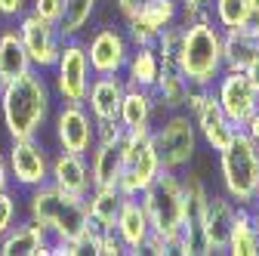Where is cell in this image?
<instances>
[{
	"mask_svg": "<svg viewBox=\"0 0 259 256\" xmlns=\"http://www.w3.org/2000/svg\"><path fill=\"white\" fill-rule=\"evenodd\" d=\"M56 93L50 87L47 71L28 68L25 74L7 80L4 96H0V120L10 139H31L40 136L50 123Z\"/></svg>",
	"mask_w": 259,
	"mask_h": 256,
	"instance_id": "1",
	"label": "cell"
},
{
	"mask_svg": "<svg viewBox=\"0 0 259 256\" xmlns=\"http://www.w3.org/2000/svg\"><path fill=\"white\" fill-rule=\"evenodd\" d=\"M22 210H25L28 219L40 222V226L50 232V238H56V241H80L83 244V235L93 226L83 198L68 195V191L56 188L53 182L28 188Z\"/></svg>",
	"mask_w": 259,
	"mask_h": 256,
	"instance_id": "2",
	"label": "cell"
},
{
	"mask_svg": "<svg viewBox=\"0 0 259 256\" xmlns=\"http://www.w3.org/2000/svg\"><path fill=\"white\" fill-rule=\"evenodd\" d=\"M179 47V71L191 87H213L222 74V28L216 22L182 25Z\"/></svg>",
	"mask_w": 259,
	"mask_h": 256,
	"instance_id": "3",
	"label": "cell"
},
{
	"mask_svg": "<svg viewBox=\"0 0 259 256\" xmlns=\"http://www.w3.org/2000/svg\"><path fill=\"white\" fill-rule=\"evenodd\" d=\"M219 182L238 207H253L259 201V145L241 130L219 151Z\"/></svg>",
	"mask_w": 259,
	"mask_h": 256,
	"instance_id": "4",
	"label": "cell"
},
{
	"mask_svg": "<svg viewBox=\"0 0 259 256\" xmlns=\"http://www.w3.org/2000/svg\"><path fill=\"white\" fill-rule=\"evenodd\" d=\"M151 145L157 151L160 167L173 170V173H182L194 161L198 145H201V136H198V126H194L191 114L182 108V111H167V117L154 120Z\"/></svg>",
	"mask_w": 259,
	"mask_h": 256,
	"instance_id": "5",
	"label": "cell"
},
{
	"mask_svg": "<svg viewBox=\"0 0 259 256\" xmlns=\"http://www.w3.org/2000/svg\"><path fill=\"white\" fill-rule=\"evenodd\" d=\"M148 222H151V232L164 235L170 241L179 238L182 232V219H185V201H182V176L173 170H164L154 176V182L139 195Z\"/></svg>",
	"mask_w": 259,
	"mask_h": 256,
	"instance_id": "6",
	"label": "cell"
},
{
	"mask_svg": "<svg viewBox=\"0 0 259 256\" xmlns=\"http://www.w3.org/2000/svg\"><path fill=\"white\" fill-rule=\"evenodd\" d=\"M47 74H50V87H53L59 102H83L87 90H90V80H93V68H90L83 40L80 37L62 40L59 59Z\"/></svg>",
	"mask_w": 259,
	"mask_h": 256,
	"instance_id": "7",
	"label": "cell"
},
{
	"mask_svg": "<svg viewBox=\"0 0 259 256\" xmlns=\"http://www.w3.org/2000/svg\"><path fill=\"white\" fill-rule=\"evenodd\" d=\"M185 111L191 114L194 126H198L201 142H207V148L216 151V154L238 136V126L229 120V114H225L222 105L216 102L213 87H188Z\"/></svg>",
	"mask_w": 259,
	"mask_h": 256,
	"instance_id": "8",
	"label": "cell"
},
{
	"mask_svg": "<svg viewBox=\"0 0 259 256\" xmlns=\"http://www.w3.org/2000/svg\"><path fill=\"white\" fill-rule=\"evenodd\" d=\"M157 173H160V161H157V151L151 145V133H130L126 130L123 173L117 179V188L126 198H139L142 191L154 182Z\"/></svg>",
	"mask_w": 259,
	"mask_h": 256,
	"instance_id": "9",
	"label": "cell"
},
{
	"mask_svg": "<svg viewBox=\"0 0 259 256\" xmlns=\"http://www.w3.org/2000/svg\"><path fill=\"white\" fill-rule=\"evenodd\" d=\"M50 126H53L56 148L62 151L90 154L96 145V120L83 102H62L50 114Z\"/></svg>",
	"mask_w": 259,
	"mask_h": 256,
	"instance_id": "10",
	"label": "cell"
},
{
	"mask_svg": "<svg viewBox=\"0 0 259 256\" xmlns=\"http://www.w3.org/2000/svg\"><path fill=\"white\" fill-rule=\"evenodd\" d=\"M13 25H16V31H19L25 50H28L31 65H34L37 71H50V68L56 65L59 50H62V40H65V37L59 34L56 22H47V19H40L37 13L25 10Z\"/></svg>",
	"mask_w": 259,
	"mask_h": 256,
	"instance_id": "11",
	"label": "cell"
},
{
	"mask_svg": "<svg viewBox=\"0 0 259 256\" xmlns=\"http://www.w3.org/2000/svg\"><path fill=\"white\" fill-rule=\"evenodd\" d=\"M50 157L53 154L44 148V142L37 136H31V139H10L7 164H10L13 185L28 191V188H37V185L50 182Z\"/></svg>",
	"mask_w": 259,
	"mask_h": 256,
	"instance_id": "12",
	"label": "cell"
},
{
	"mask_svg": "<svg viewBox=\"0 0 259 256\" xmlns=\"http://www.w3.org/2000/svg\"><path fill=\"white\" fill-rule=\"evenodd\" d=\"M83 47H87V59H90L93 74H120L126 65L130 50H133L126 34H123V28H114V25H99L83 40Z\"/></svg>",
	"mask_w": 259,
	"mask_h": 256,
	"instance_id": "13",
	"label": "cell"
},
{
	"mask_svg": "<svg viewBox=\"0 0 259 256\" xmlns=\"http://www.w3.org/2000/svg\"><path fill=\"white\" fill-rule=\"evenodd\" d=\"M216 102L222 105V111L229 114V120L241 130V123L259 108V96L247 77V71H235V68H222V74L213 83Z\"/></svg>",
	"mask_w": 259,
	"mask_h": 256,
	"instance_id": "14",
	"label": "cell"
},
{
	"mask_svg": "<svg viewBox=\"0 0 259 256\" xmlns=\"http://www.w3.org/2000/svg\"><path fill=\"white\" fill-rule=\"evenodd\" d=\"M50 182L62 191H68L74 198H87L93 179H90V161L87 154H74V151H56L50 157Z\"/></svg>",
	"mask_w": 259,
	"mask_h": 256,
	"instance_id": "15",
	"label": "cell"
},
{
	"mask_svg": "<svg viewBox=\"0 0 259 256\" xmlns=\"http://www.w3.org/2000/svg\"><path fill=\"white\" fill-rule=\"evenodd\" d=\"M123 93H126L123 74H93L83 105L93 114V120H117Z\"/></svg>",
	"mask_w": 259,
	"mask_h": 256,
	"instance_id": "16",
	"label": "cell"
},
{
	"mask_svg": "<svg viewBox=\"0 0 259 256\" xmlns=\"http://www.w3.org/2000/svg\"><path fill=\"white\" fill-rule=\"evenodd\" d=\"M53 238L34 219H19L16 226L0 238V256H50Z\"/></svg>",
	"mask_w": 259,
	"mask_h": 256,
	"instance_id": "17",
	"label": "cell"
},
{
	"mask_svg": "<svg viewBox=\"0 0 259 256\" xmlns=\"http://www.w3.org/2000/svg\"><path fill=\"white\" fill-rule=\"evenodd\" d=\"M235 216H238V204L225 195V191H216V195L207 198L204 207V235L210 244V253H225V244H229V232L235 226Z\"/></svg>",
	"mask_w": 259,
	"mask_h": 256,
	"instance_id": "18",
	"label": "cell"
},
{
	"mask_svg": "<svg viewBox=\"0 0 259 256\" xmlns=\"http://www.w3.org/2000/svg\"><path fill=\"white\" fill-rule=\"evenodd\" d=\"M114 235L120 238L126 253H133V256L145 253V241L151 235V222H148V213H145L139 198H123L117 222H114Z\"/></svg>",
	"mask_w": 259,
	"mask_h": 256,
	"instance_id": "19",
	"label": "cell"
},
{
	"mask_svg": "<svg viewBox=\"0 0 259 256\" xmlns=\"http://www.w3.org/2000/svg\"><path fill=\"white\" fill-rule=\"evenodd\" d=\"M157 114H164V111H160V105H157L151 90L126 87L123 102H120V114H117L123 130H130V133H151Z\"/></svg>",
	"mask_w": 259,
	"mask_h": 256,
	"instance_id": "20",
	"label": "cell"
},
{
	"mask_svg": "<svg viewBox=\"0 0 259 256\" xmlns=\"http://www.w3.org/2000/svg\"><path fill=\"white\" fill-rule=\"evenodd\" d=\"M123 142H96L93 151L87 154L90 161V179L93 185H117L120 173H123Z\"/></svg>",
	"mask_w": 259,
	"mask_h": 256,
	"instance_id": "21",
	"label": "cell"
},
{
	"mask_svg": "<svg viewBox=\"0 0 259 256\" xmlns=\"http://www.w3.org/2000/svg\"><path fill=\"white\" fill-rule=\"evenodd\" d=\"M188 87L191 83L185 80V74L179 71L176 62H160V71H157V80H154L151 93H154L160 111H182Z\"/></svg>",
	"mask_w": 259,
	"mask_h": 256,
	"instance_id": "22",
	"label": "cell"
},
{
	"mask_svg": "<svg viewBox=\"0 0 259 256\" xmlns=\"http://www.w3.org/2000/svg\"><path fill=\"white\" fill-rule=\"evenodd\" d=\"M259 56V37L247 28H225L222 31V68L244 71Z\"/></svg>",
	"mask_w": 259,
	"mask_h": 256,
	"instance_id": "23",
	"label": "cell"
},
{
	"mask_svg": "<svg viewBox=\"0 0 259 256\" xmlns=\"http://www.w3.org/2000/svg\"><path fill=\"white\" fill-rule=\"evenodd\" d=\"M123 198H126V195H123L117 185H93L90 195L83 198V204H87L90 219H93L99 229H114Z\"/></svg>",
	"mask_w": 259,
	"mask_h": 256,
	"instance_id": "24",
	"label": "cell"
},
{
	"mask_svg": "<svg viewBox=\"0 0 259 256\" xmlns=\"http://www.w3.org/2000/svg\"><path fill=\"white\" fill-rule=\"evenodd\" d=\"M157 71H160V59L154 53V47H133L126 56V65H123V80L126 87H142V90H151L154 80H157Z\"/></svg>",
	"mask_w": 259,
	"mask_h": 256,
	"instance_id": "25",
	"label": "cell"
},
{
	"mask_svg": "<svg viewBox=\"0 0 259 256\" xmlns=\"http://www.w3.org/2000/svg\"><path fill=\"white\" fill-rule=\"evenodd\" d=\"M28 68H34V65H31L28 50L19 37L16 25L10 22V28H0V74H4V80H13V77L25 74Z\"/></svg>",
	"mask_w": 259,
	"mask_h": 256,
	"instance_id": "26",
	"label": "cell"
},
{
	"mask_svg": "<svg viewBox=\"0 0 259 256\" xmlns=\"http://www.w3.org/2000/svg\"><path fill=\"white\" fill-rule=\"evenodd\" d=\"M96 10H99V0H62V13H59V34L68 37H80L90 28V22L96 19Z\"/></svg>",
	"mask_w": 259,
	"mask_h": 256,
	"instance_id": "27",
	"label": "cell"
},
{
	"mask_svg": "<svg viewBox=\"0 0 259 256\" xmlns=\"http://www.w3.org/2000/svg\"><path fill=\"white\" fill-rule=\"evenodd\" d=\"M225 253H232V256H259V232L253 226L250 207H238V216H235V226L229 232Z\"/></svg>",
	"mask_w": 259,
	"mask_h": 256,
	"instance_id": "28",
	"label": "cell"
},
{
	"mask_svg": "<svg viewBox=\"0 0 259 256\" xmlns=\"http://www.w3.org/2000/svg\"><path fill=\"white\" fill-rule=\"evenodd\" d=\"M136 16L145 25H151L154 31H160V28L179 22V0H145Z\"/></svg>",
	"mask_w": 259,
	"mask_h": 256,
	"instance_id": "29",
	"label": "cell"
},
{
	"mask_svg": "<svg viewBox=\"0 0 259 256\" xmlns=\"http://www.w3.org/2000/svg\"><path fill=\"white\" fill-rule=\"evenodd\" d=\"M213 10V22L225 31V28H241L247 22L250 13V0H210Z\"/></svg>",
	"mask_w": 259,
	"mask_h": 256,
	"instance_id": "30",
	"label": "cell"
},
{
	"mask_svg": "<svg viewBox=\"0 0 259 256\" xmlns=\"http://www.w3.org/2000/svg\"><path fill=\"white\" fill-rule=\"evenodd\" d=\"M182 34H185V28L179 22L167 25V28H160V34L154 40V53L160 62H176L179 65V47H182Z\"/></svg>",
	"mask_w": 259,
	"mask_h": 256,
	"instance_id": "31",
	"label": "cell"
},
{
	"mask_svg": "<svg viewBox=\"0 0 259 256\" xmlns=\"http://www.w3.org/2000/svg\"><path fill=\"white\" fill-rule=\"evenodd\" d=\"M19 216H22V204H19V198L13 195V188H10V191H4V195H0V238H4V235L16 226Z\"/></svg>",
	"mask_w": 259,
	"mask_h": 256,
	"instance_id": "32",
	"label": "cell"
},
{
	"mask_svg": "<svg viewBox=\"0 0 259 256\" xmlns=\"http://www.w3.org/2000/svg\"><path fill=\"white\" fill-rule=\"evenodd\" d=\"M198 22H213L210 4H182L179 0V25H198Z\"/></svg>",
	"mask_w": 259,
	"mask_h": 256,
	"instance_id": "33",
	"label": "cell"
},
{
	"mask_svg": "<svg viewBox=\"0 0 259 256\" xmlns=\"http://www.w3.org/2000/svg\"><path fill=\"white\" fill-rule=\"evenodd\" d=\"M90 253H96V256H123L126 250H123L120 238L114 235V229H102V232H99V241L93 244Z\"/></svg>",
	"mask_w": 259,
	"mask_h": 256,
	"instance_id": "34",
	"label": "cell"
},
{
	"mask_svg": "<svg viewBox=\"0 0 259 256\" xmlns=\"http://www.w3.org/2000/svg\"><path fill=\"white\" fill-rule=\"evenodd\" d=\"M126 136V130L120 126V120H96V142H120Z\"/></svg>",
	"mask_w": 259,
	"mask_h": 256,
	"instance_id": "35",
	"label": "cell"
},
{
	"mask_svg": "<svg viewBox=\"0 0 259 256\" xmlns=\"http://www.w3.org/2000/svg\"><path fill=\"white\" fill-rule=\"evenodd\" d=\"M28 10H31V13H37V16L47 19V22H59L62 0H28Z\"/></svg>",
	"mask_w": 259,
	"mask_h": 256,
	"instance_id": "36",
	"label": "cell"
},
{
	"mask_svg": "<svg viewBox=\"0 0 259 256\" xmlns=\"http://www.w3.org/2000/svg\"><path fill=\"white\" fill-rule=\"evenodd\" d=\"M145 253H154V256H170V253H176V241H170V238H164V235L151 232V235H148V241H145Z\"/></svg>",
	"mask_w": 259,
	"mask_h": 256,
	"instance_id": "37",
	"label": "cell"
},
{
	"mask_svg": "<svg viewBox=\"0 0 259 256\" xmlns=\"http://www.w3.org/2000/svg\"><path fill=\"white\" fill-rule=\"evenodd\" d=\"M28 10V0H0V22H16Z\"/></svg>",
	"mask_w": 259,
	"mask_h": 256,
	"instance_id": "38",
	"label": "cell"
},
{
	"mask_svg": "<svg viewBox=\"0 0 259 256\" xmlns=\"http://www.w3.org/2000/svg\"><path fill=\"white\" fill-rule=\"evenodd\" d=\"M241 133H244L247 139H253V142L259 145V108H256V111H253V114H250V117H247L244 123H241Z\"/></svg>",
	"mask_w": 259,
	"mask_h": 256,
	"instance_id": "39",
	"label": "cell"
},
{
	"mask_svg": "<svg viewBox=\"0 0 259 256\" xmlns=\"http://www.w3.org/2000/svg\"><path fill=\"white\" fill-rule=\"evenodd\" d=\"M142 4H145V0H114V7H117L120 19H130V16H136V13L142 10Z\"/></svg>",
	"mask_w": 259,
	"mask_h": 256,
	"instance_id": "40",
	"label": "cell"
},
{
	"mask_svg": "<svg viewBox=\"0 0 259 256\" xmlns=\"http://www.w3.org/2000/svg\"><path fill=\"white\" fill-rule=\"evenodd\" d=\"M13 188V176H10V164H7V154L0 151V195L4 191H10Z\"/></svg>",
	"mask_w": 259,
	"mask_h": 256,
	"instance_id": "41",
	"label": "cell"
},
{
	"mask_svg": "<svg viewBox=\"0 0 259 256\" xmlns=\"http://www.w3.org/2000/svg\"><path fill=\"white\" fill-rule=\"evenodd\" d=\"M241 28H247L250 34H256V37H259V7H250V13H247V22H244Z\"/></svg>",
	"mask_w": 259,
	"mask_h": 256,
	"instance_id": "42",
	"label": "cell"
},
{
	"mask_svg": "<svg viewBox=\"0 0 259 256\" xmlns=\"http://www.w3.org/2000/svg\"><path fill=\"white\" fill-rule=\"evenodd\" d=\"M247 71V77H250V83H253V90H256V96H259V56L250 62V65L244 68Z\"/></svg>",
	"mask_w": 259,
	"mask_h": 256,
	"instance_id": "43",
	"label": "cell"
},
{
	"mask_svg": "<svg viewBox=\"0 0 259 256\" xmlns=\"http://www.w3.org/2000/svg\"><path fill=\"white\" fill-rule=\"evenodd\" d=\"M250 216H253V226H256V232H259V201L250 207Z\"/></svg>",
	"mask_w": 259,
	"mask_h": 256,
	"instance_id": "44",
	"label": "cell"
},
{
	"mask_svg": "<svg viewBox=\"0 0 259 256\" xmlns=\"http://www.w3.org/2000/svg\"><path fill=\"white\" fill-rule=\"evenodd\" d=\"M182 4H210V0H182Z\"/></svg>",
	"mask_w": 259,
	"mask_h": 256,
	"instance_id": "45",
	"label": "cell"
},
{
	"mask_svg": "<svg viewBox=\"0 0 259 256\" xmlns=\"http://www.w3.org/2000/svg\"><path fill=\"white\" fill-rule=\"evenodd\" d=\"M4 87H7V80H4V74H0V96H4Z\"/></svg>",
	"mask_w": 259,
	"mask_h": 256,
	"instance_id": "46",
	"label": "cell"
},
{
	"mask_svg": "<svg viewBox=\"0 0 259 256\" xmlns=\"http://www.w3.org/2000/svg\"><path fill=\"white\" fill-rule=\"evenodd\" d=\"M250 7H259V0H250Z\"/></svg>",
	"mask_w": 259,
	"mask_h": 256,
	"instance_id": "47",
	"label": "cell"
},
{
	"mask_svg": "<svg viewBox=\"0 0 259 256\" xmlns=\"http://www.w3.org/2000/svg\"><path fill=\"white\" fill-rule=\"evenodd\" d=\"M0 28H4V25H0Z\"/></svg>",
	"mask_w": 259,
	"mask_h": 256,
	"instance_id": "48",
	"label": "cell"
}]
</instances>
